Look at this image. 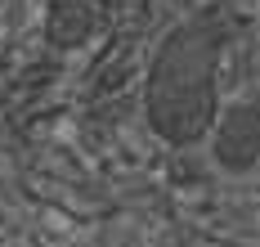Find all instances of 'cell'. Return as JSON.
I'll use <instances>...</instances> for the list:
<instances>
[{
	"label": "cell",
	"instance_id": "1",
	"mask_svg": "<svg viewBox=\"0 0 260 247\" xmlns=\"http://www.w3.org/2000/svg\"><path fill=\"white\" fill-rule=\"evenodd\" d=\"M207 112H211V54L198 41L180 36L161 54V68H157L153 117L161 135L188 139L207 126Z\"/></svg>",
	"mask_w": 260,
	"mask_h": 247
},
{
	"label": "cell",
	"instance_id": "2",
	"mask_svg": "<svg viewBox=\"0 0 260 247\" xmlns=\"http://www.w3.org/2000/svg\"><path fill=\"white\" fill-rule=\"evenodd\" d=\"M220 158L229 166H247L260 158V117L256 112H234L220 131Z\"/></svg>",
	"mask_w": 260,
	"mask_h": 247
}]
</instances>
